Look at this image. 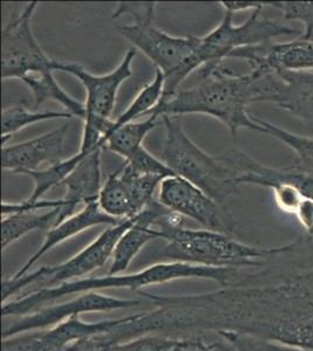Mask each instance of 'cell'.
<instances>
[{
  "instance_id": "6da1fadb",
  "label": "cell",
  "mask_w": 313,
  "mask_h": 351,
  "mask_svg": "<svg viewBox=\"0 0 313 351\" xmlns=\"http://www.w3.org/2000/svg\"><path fill=\"white\" fill-rule=\"evenodd\" d=\"M261 267L206 294L207 327L313 351V239L271 248Z\"/></svg>"
},
{
  "instance_id": "7a4b0ae2",
  "label": "cell",
  "mask_w": 313,
  "mask_h": 351,
  "mask_svg": "<svg viewBox=\"0 0 313 351\" xmlns=\"http://www.w3.org/2000/svg\"><path fill=\"white\" fill-rule=\"evenodd\" d=\"M266 71L254 69L247 75H238L223 61H213L201 66L198 82L193 87L179 89L168 100L160 101L150 114L155 112L160 117L205 114L221 121L233 138L241 129L264 134V129L250 114L249 107L266 102Z\"/></svg>"
},
{
  "instance_id": "3957f363",
  "label": "cell",
  "mask_w": 313,
  "mask_h": 351,
  "mask_svg": "<svg viewBox=\"0 0 313 351\" xmlns=\"http://www.w3.org/2000/svg\"><path fill=\"white\" fill-rule=\"evenodd\" d=\"M241 271L234 268H212L185 263H159L147 267L143 271L132 274L84 278L73 282L61 285L59 287L36 289L21 298L11 300L3 304V319L20 317L44 307L45 304L53 302L66 295L84 294L88 291L104 289H130L144 291V288L155 285H163L183 279H205L214 281L221 287H230L241 280Z\"/></svg>"
},
{
  "instance_id": "277c9868",
  "label": "cell",
  "mask_w": 313,
  "mask_h": 351,
  "mask_svg": "<svg viewBox=\"0 0 313 351\" xmlns=\"http://www.w3.org/2000/svg\"><path fill=\"white\" fill-rule=\"evenodd\" d=\"M38 3L26 5L24 11L8 23L1 36V77L23 81L34 95L36 107L46 101L64 106L74 117L84 120V104L64 92L53 76V60L45 54L32 31V18Z\"/></svg>"
},
{
  "instance_id": "5b68a950",
  "label": "cell",
  "mask_w": 313,
  "mask_h": 351,
  "mask_svg": "<svg viewBox=\"0 0 313 351\" xmlns=\"http://www.w3.org/2000/svg\"><path fill=\"white\" fill-rule=\"evenodd\" d=\"M184 217L175 212L160 217L159 239L167 245L160 256L171 263H185L203 267H261L266 263L271 248H258L240 243L233 236L210 230H186Z\"/></svg>"
},
{
  "instance_id": "8992f818",
  "label": "cell",
  "mask_w": 313,
  "mask_h": 351,
  "mask_svg": "<svg viewBox=\"0 0 313 351\" xmlns=\"http://www.w3.org/2000/svg\"><path fill=\"white\" fill-rule=\"evenodd\" d=\"M155 3H119L112 19L123 14L134 18L132 24L118 27L122 36L130 41L137 49L143 52L157 69L165 76V90L162 101H166L175 95L190 73L200 38L197 36H172L153 26Z\"/></svg>"
},
{
  "instance_id": "52a82bcc",
  "label": "cell",
  "mask_w": 313,
  "mask_h": 351,
  "mask_svg": "<svg viewBox=\"0 0 313 351\" xmlns=\"http://www.w3.org/2000/svg\"><path fill=\"white\" fill-rule=\"evenodd\" d=\"M162 120L166 132L162 157L175 175L220 204L238 193L240 175L223 154L210 156L199 148L184 130L181 116H162Z\"/></svg>"
},
{
  "instance_id": "ba28073f",
  "label": "cell",
  "mask_w": 313,
  "mask_h": 351,
  "mask_svg": "<svg viewBox=\"0 0 313 351\" xmlns=\"http://www.w3.org/2000/svg\"><path fill=\"white\" fill-rule=\"evenodd\" d=\"M136 58V49L127 51L122 62L112 72L103 75H94L76 64H62L53 60V71L68 73L75 76L84 84L87 100L84 104V136L79 152H90L96 148H103L101 138L107 134L112 120L111 114L115 108L116 97L119 87L132 75V61Z\"/></svg>"
},
{
  "instance_id": "9c48e42d",
  "label": "cell",
  "mask_w": 313,
  "mask_h": 351,
  "mask_svg": "<svg viewBox=\"0 0 313 351\" xmlns=\"http://www.w3.org/2000/svg\"><path fill=\"white\" fill-rule=\"evenodd\" d=\"M136 218L125 219L122 223L108 226L92 243L79 251L71 259L55 266H44L39 269L27 273L19 279H6L3 282V304L23 288L31 285H39V289L59 287L61 285L84 279V276L102 267L108 260L112 258L116 245L121 237L135 223Z\"/></svg>"
},
{
  "instance_id": "30bf717a",
  "label": "cell",
  "mask_w": 313,
  "mask_h": 351,
  "mask_svg": "<svg viewBox=\"0 0 313 351\" xmlns=\"http://www.w3.org/2000/svg\"><path fill=\"white\" fill-rule=\"evenodd\" d=\"M262 10H256L243 24L233 23L234 13L226 11L221 24L207 36L200 38V44L193 56L195 69L207 62L223 61L240 48L270 44L279 36H301L295 28L281 21L263 19Z\"/></svg>"
},
{
  "instance_id": "8fae6325",
  "label": "cell",
  "mask_w": 313,
  "mask_h": 351,
  "mask_svg": "<svg viewBox=\"0 0 313 351\" xmlns=\"http://www.w3.org/2000/svg\"><path fill=\"white\" fill-rule=\"evenodd\" d=\"M159 203L180 216L188 217L210 231L233 236L238 221L225 204L210 198L181 177L164 180L159 186Z\"/></svg>"
},
{
  "instance_id": "7c38bea8",
  "label": "cell",
  "mask_w": 313,
  "mask_h": 351,
  "mask_svg": "<svg viewBox=\"0 0 313 351\" xmlns=\"http://www.w3.org/2000/svg\"><path fill=\"white\" fill-rule=\"evenodd\" d=\"M140 304L142 301L138 300L118 299L104 295L99 291H88L79 294L77 298L68 301L66 304L39 308L27 315L11 317L12 322L5 324L3 329V339L24 334L28 331L52 328L67 319L79 317V315L87 313L121 311L139 307Z\"/></svg>"
},
{
  "instance_id": "4fadbf2b",
  "label": "cell",
  "mask_w": 313,
  "mask_h": 351,
  "mask_svg": "<svg viewBox=\"0 0 313 351\" xmlns=\"http://www.w3.org/2000/svg\"><path fill=\"white\" fill-rule=\"evenodd\" d=\"M119 321L121 317L84 322L79 317H73L52 328L3 339L1 351H66L77 341L111 330Z\"/></svg>"
},
{
  "instance_id": "5bb4252c",
  "label": "cell",
  "mask_w": 313,
  "mask_h": 351,
  "mask_svg": "<svg viewBox=\"0 0 313 351\" xmlns=\"http://www.w3.org/2000/svg\"><path fill=\"white\" fill-rule=\"evenodd\" d=\"M241 59L248 62L253 69L311 72L313 71V40L298 39L281 44L258 45L240 48L229 58Z\"/></svg>"
},
{
  "instance_id": "9a60e30c",
  "label": "cell",
  "mask_w": 313,
  "mask_h": 351,
  "mask_svg": "<svg viewBox=\"0 0 313 351\" xmlns=\"http://www.w3.org/2000/svg\"><path fill=\"white\" fill-rule=\"evenodd\" d=\"M69 127L64 124L61 128L47 132L33 140L4 145L1 149V167L14 173L24 175L27 171L41 170L44 164L59 163L64 155V140Z\"/></svg>"
},
{
  "instance_id": "2e32d148",
  "label": "cell",
  "mask_w": 313,
  "mask_h": 351,
  "mask_svg": "<svg viewBox=\"0 0 313 351\" xmlns=\"http://www.w3.org/2000/svg\"><path fill=\"white\" fill-rule=\"evenodd\" d=\"M268 102L313 127V73L273 71Z\"/></svg>"
},
{
  "instance_id": "e0dca14e",
  "label": "cell",
  "mask_w": 313,
  "mask_h": 351,
  "mask_svg": "<svg viewBox=\"0 0 313 351\" xmlns=\"http://www.w3.org/2000/svg\"><path fill=\"white\" fill-rule=\"evenodd\" d=\"M125 220V219H124ZM123 220L116 219L112 217L108 216L102 208H99V202H92V203L84 205V208L77 213H74L73 216L68 217L67 219L61 221L55 228L49 230L46 233L45 241L41 247L33 254L27 263H25L19 271L12 276L13 279H19L25 274L29 273V269L39 261L45 254L53 248L64 243L66 240L72 239L79 233L89 230V228L99 226V225H105V226H114L117 223H122Z\"/></svg>"
},
{
  "instance_id": "ac0fdd59",
  "label": "cell",
  "mask_w": 313,
  "mask_h": 351,
  "mask_svg": "<svg viewBox=\"0 0 313 351\" xmlns=\"http://www.w3.org/2000/svg\"><path fill=\"white\" fill-rule=\"evenodd\" d=\"M230 165L238 172V184H254L260 186L270 188L276 182L296 185L306 197L313 199V176L299 171L291 165L284 169L268 168L258 163L246 152L231 149L223 154Z\"/></svg>"
},
{
  "instance_id": "d6986e66",
  "label": "cell",
  "mask_w": 313,
  "mask_h": 351,
  "mask_svg": "<svg viewBox=\"0 0 313 351\" xmlns=\"http://www.w3.org/2000/svg\"><path fill=\"white\" fill-rule=\"evenodd\" d=\"M170 212L173 211L165 208L159 203V200H153L137 216L135 223L121 237L116 245L109 276L124 273L147 243L159 239L158 228H155V223L160 217L168 215Z\"/></svg>"
},
{
  "instance_id": "ffe728a7",
  "label": "cell",
  "mask_w": 313,
  "mask_h": 351,
  "mask_svg": "<svg viewBox=\"0 0 313 351\" xmlns=\"http://www.w3.org/2000/svg\"><path fill=\"white\" fill-rule=\"evenodd\" d=\"M103 148H96L84 156L71 175L62 182L61 186L66 188L64 200V217L73 216L79 205H87L99 202L102 190V170H101V154Z\"/></svg>"
},
{
  "instance_id": "44dd1931",
  "label": "cell",
  "mask_w": 313,
  "mask_h": 351,
  "mask_svg": "<svg viewBox=\"0 0 313 351\" xmlns=\"http://www.w3.org/2000/svg\"><path fill=\"white\" fill-rule=\"evenodd\" d=\"M64 206L51 210L18 212L3 217L1 220V248L5 251L11 243L38 230H52L64 221Z\"/></svg>"
},
{
  "instance_id": "7402d4cb",
  "label": "cell",
  "mask_w": 313,
  "mask_h": 351,
  "mask_svg": "<svg viewBox=\"0 0 313 351\" xmlns=\"http://www.w3.org/2000/svg\"><path fill=\"white\" fill-rule=\"evenodd\" d=\"M158 119H160V116L152 112L144 121L130 122L122 127H118L116 121H112L111 132L102 137L105 142L104 148L127 160L140 147H143L145 137L155 128Z\"/></svg>"
},
{
  "instance_id": "603a6c76",
  "label": "cell",
  "mask_w": 313,
  "mask_h": 351,
  "mask_svg": "<svg viewBox=\"0 0 313 351\" xmlns=\"http://www.w3.org/2000/svg\"><path fill=\"white\" fill-rule=\"evenodd\" d=\"M254 120L264 129V134H269L292 149L295 157L292 163L290 164L291 167L313 176V137L296 135L258 117H254Z\"/></svg>"
},
{
  "instance_id": "cb8c5ba5",
  "label": "cell",
  "mask_w": 313,
  "mask_h": 351,
  "mask_svg": "<svg viewBox=\"0 0 313 351\" xmlns=\"http://www.w3.org/2000/svg\"><path fill=\"white\" fill-rule=\"evenodd\" d=\"M99 208L108 216L116 219H130L137 217L129 192L119 177V170L108 176L99 193Z\"/></svg>"
},
{
  "instance_id": "d4e9b609",
  "label": "cell",
  "mask_w": 313,
  "mask_h": 351,
  "mask_svg": "<svg viewBox=\"0 0 313 351\" xmlns=\"http://www.w3.org/2000/svg\"><path fill=\"white\" fill-rule=\"evenodd\" d=\"M74 116L68 112H31L29 109L20 106H12L5 108L1 112V145H5L13 134L26 128L27 125L56 120V119H72Z\"/></svg>"
},
{
  "instance_id": "484cf974",
  "label": "cell",
  "mask_w": 313,
  "mask_h": 351,
  "mask_svg": "<svg viewBox=\"0 0 313 351\" xmlns=\"http://www.w3.org/2000/svg\"><path fill=\"white\" fill-rule=\"evenodd\" d=\"M89 152H77L76 155L69 157L68 160H61L59 163L51 165L46 169H41L38 171L25 172L24 175L32 177L34 180V191L28 198V202L34 203L41 199L46 192L61 186V184L64 182L68 176L71 175V172L77 167V164L84 160V156H87Z\"/></svg>"
},
{
  "instance_id": "4316f807",
  "label": "cell",
  "mask_w": 313,
  "mask_h": 351,
  "mask_svg": "<svg viewBox=\"0 0 313 351\" xmlns=\"http://www.w3.org/2000/svg\"><path fill=\"white\" fill-rule=\"evenodd\" d=\"M124 164L127 165V168L137 173L162 176L164 178L178 177L167 167L166 164L164 163V160L155 157L144 147H140L134 155L125 160Z\"/></svg>"
},
{
  "instance_id": "83f0119b",
  "label": "cell",
  "mask_w": 313,
  "mask_h": 351,
  "mask_svg": "<svg viewBox=\"0 0 313 351\" xmlns=\"http://www.w3.org/2000/svg\"><path fill=\"white\" fill-rule=\"evenodd\" d=\"M177 341L166 335L149 334L116 344L108 351H170Z\"/></svg>"
},
{
  "instance_id": "f1b7e54d",
  "label": "cell",
  "mask_w": 313,
  "mask_h": 351,
  "mask_svg": "<svg viewBox=\"0 0 313 351\" xmlns=\"http://www.w3.org/2000/svg\"><path fill=\"white\" fill-rule=\"evenodd\" d=\"M274 8L281 10L286 21H301L304 32L313 28V1H275Z\"/></svg>"
},
{
  "instance_id": "f546056e",
  "label": "cell",
  "mask_w": 313,
  "mask_h": 351,
  "mask_svg": "<svg viewBox=\"0 0 313 351\" xmlns=\"http://www.w3.org/2000/svg\"><path fill=\"white\" fill-rule=\"evenodd\" d=\"M225 341V339H223ZM170 351H236L229 343L228 346L222 344L208 343L200 337L178 339L175 347Z\"/></svg>"
},
{
  "instance_id": "4dcf8cb0",
  "label": "cell",
  "mask_w": 313,
  "mask_h": 351,
  "mask_svg": "<svg viewBox=\"0 0 313 351\" xmlns=\"http://www.w3.org/2000/svg\"><path fill=\"white\" fill-rule=\"evenodd\" d=\"M301 228L305 231V236L313 239V199L305 197L295 213Z\"/></svg>"
},
{
  "instance_id": "1f68e13d",
  "label": "cell",
  "mask_w": 313,
  "mask_h": 351,
  "mask_svg": "<svg viewBox=\"0 0 313 351\" xmlns=\"http://www.w3.org/2000/svg\"><path fill=\"white\" fill-rule=\"evenodd\" d=\"M222 8L229 12L236 13L248 10H262L266 6L274 8L275 1H221Z\"/></svg>"
},
{
  "instance_id": "d6a6232c",
  "label": "cell",
  "mask_w": 313,
  "mask_h": 351,
  "mask_svg": "<svg viewBox=\"0 0 313 351\" xmlns=\"http://www.w3.org/2000/svg\"><path fill=\"white\" fill-rule=\"evenodd\" d=\"M301 38H304V39H312L313 40V28L311 31L306 33H301Z\"/></svg>"
},
{
  "instance_id": "836d02e7",
  "label": "cell",
  "mask_w": 313,
  "mask_h": 351,
  "mask_svg": "<svg viewBox=\"0 0 313 351\" xmlns=\"http://www.w3.org/2000/svg\"><path fill=\"white\" fill-rule=\"evenodd\" d=\"M298 351H310V350H305V349H301V348H299V349H298Z\"/></svg>"
}]
</instances>
